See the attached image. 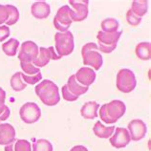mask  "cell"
<instances>
[{
  "label": "cell",
  "mask_w": 151,
  "mask_h": 151,
  "mask_svg": "<svg viewBox=\"0 0 151 151\" xmlns=\"http://www.w3.org/2000/svg\"><path fill=\"white\" fill-rule=\"evenodd\" d=\"M9 19V9L7 5H0V25L6 23Z\"/></svg>",
  "instance_id": "33"
},
{
  "label": "cell",
  "mask_w": 151,
  "mask_h": 151,
  "mask_svg": "<svg viewBox=\"0 0 151 151\" xmlns=\"http://www.w3.org/2000/svg\"><path fill=\"white\" fill-rule=\"evenodd\" d=\"M27 84L22 81L21 72H17L11 78V87L15 92H20L26 88Z\"/></svg>",
  "instance_id": "26"
},
{
  "label": "cell",
  "mask_w": 151,
  "mask_h": 151,
  "mask_svg": "<svg viewBox=\"0 0 151 151\" xmlns=\"http://www.w3.org/2000/svg\"><path fill=\"white\" fill-rule=\"evenodd\" d=\"M38 46L35 42L28 40L21 44L17 58L20 62L33 63L38 55Z\"/></svg>",
  "instance_id": "9"
},
{
  "label": "cell",
  "mask_w": 151,
  "mask_h": 151,
  "mask_svg": "<svg viewBox=\"0 0 151 151\" xmlns=\"http://www.w3.org/2000/svg\"><path fill=\"white\" fill-rule=\"evenodd\" d=\"M19 115L25 124H32L37 122L41 117V110L37 103L26 102L21 106L19 110Z\"/></svg>",
  "instance_id": "7"
},
{
  "label": "cell",
  "mask_w": 151,
  "mask_h": 151,
  "mask_svg": "<svg viewBox=\"0 0 151 151\" xmlns=\"http://www.w3.org/2000/svg\"><path fill=\"white\" fill-rule=\"evenodd\" d=\"M55 53L60 58L69 55L74 51V35L71 32L57 33L55 35Z\"/></svg>",
  "instance_id": "4"
},
{
  "label": "cell",
  "mask_w": 151,
  "mask_h": 151,
  "mask_svg": "<svg viewBox=\"0 0 151 151\" xmlns=\"http://www.w3.org/2000/svg\"><path fill=\"white\" fill-rule=\"evenodd\" d=\"M15 141V130L10 124L0 122V145H8Z\"/></svg>",
  "instance_id": "15"
},
{
  "label": "cell",
  "mask_w": 151,
  "mask_h": 151,
  "mask_svg": "<svg viewBox=\"0 0 151 151\" xmlns=\"http://www.w3.org/2000/svg\"><path fill=\"white\" fill-rule=\"evenodd\" d=\"M101 31L107 34H113L118 32L120 23L115 18H105L101 22Z\"/></svg>",
  "instance_id": "24"
},
{
  "label": "cell",
  "mask_w": 151,
  "mask_h": 151,
  "mask_svg": "<svg viewBox=\"0 0 151 151\" xmlns=\"http://www.w3.org/2000/svg\"><path fill=\"white\" fill-rule=\"evenodd\" d=\"M70 151H88V149L83 145H76Z\"/></svg>",
  "instance_id": "35"
},
{
  "label": "cell",
  "mask_w": 151,
  "mask_h": 151,
  "mask_svg": "<svg viewBox=\"0 0 151 151\" xmlns=\"http://www.w3.org/2000/svg\"><path fill=\"white\" fill-rule=\"evenodd\" d=\"M9 9V19L6 22L7 26H13L18 21L19 19V12L18 10L13 5H7Z\"/></svg>",
  "instance_id": "28"
},
{
  "label": "cell",
  "mask_w": 151,
  "mask_h": 151,
  "mask_svg": "<svg viewBox=\"0 0 151 151\" xmlns=\"http://www.w3.org/2000/svg\"><path fill=\"white\" fill-rule=\"evenodd\" d=\"M126 111V106L124 101L115 100L108 103H104L100 109L101 120L107 124H112L117 122L124 116Z\"/></svg>",
  "instance_id": "2"
},
{
  "label": "cell",
  "mask_w": 151,
  "mask_h": 151,
  "mask_svg": "<svg viewBox=\"0 0 151 151\" xmlns=\"http://www.w3.org/2000/svg\"><path fill=\"white\" fill-rule=\"evenodd\" d=\"M77 81L83 86L89 87L96 79V73L92 68L89 67H82L75 75Z\"/></svg>",
  "instance_id": "14"
},
{
  "label": "cell",
  "mask_w": 151,
  "mask_h": 151,
  "mask_svg": "<svg viewBox=\"0 0 151 151\" xmlns=\"http://www.w3.org/2000/svg\"><path fill=\"white\" fill-rule=\"evenodd\" d=\"M126 20H127V23L131 26H138L141 23L142 18L138 17L137 15L134 14L133 12L129 9L126 13Z\"/></svg>",
  "instance_id": "31"
},
{
  "label": "cell",
  "mask_w": 151,
  "mask_h": 151,
  "mask_svg": "<svg viewBox=\"0 0 151 151\" xmlns=\"http://www.w3.org/2000/svg\"><path fill=\"white\" fill-rule=\"evenodd\" d=\"M35 94L47 106H55L60 101L58 85L49 79H44L35 86Z\"/></svg>",
  "instance_id": "1"
},
{
  "label": "cell",
  "mask_w": 151,
  "mask_h": 151,
  "mask_svg": "<svg viewBox=\"0 0 151 151\" xmlns=\"http://www.w3.org/2000/svg\"><path fill=\"white\" fill-rule=\"evenodd\" d=\"M31 13L35 18L45 19L51 14V8L49 4L44 1L35 2L31 7Z\"/></svg>",
  "instance_id": "16"
},
{
  "label": "cell",
  "mask_w": 151,
  "mask_h": 151,
  "mask_svg": "<svg viewBox=\"0 0 151 151\" xmlns=\"http://www.w3.org/2000/svg\"><path fill=\"white\" fill-rule=\"evenodd\" d=\"M67 87L71 93L75 96H81V95L85 94L87 91H88L89 87H86V86H83L81 84L77 81V79L75 78V75H72L71 77L68 78V81H67Z\"/></svg>",
  "instance_id": "18"
},
{
  "label": "cell",
  "mask_w": 151,
  "mask_h": 151,
  "mask_svg": "<svg viewBox=\"0 0 151 151\" xmlns=\"http://www.w3.org/2000/svg\"><path fill=\"white\" fill-rule=\"evenodd\" d=\"M61 58L58 55V54L55 52L54 47H49V48H44V47H40L38 50V55L37 59L33 62V64L40 68V67H44L50 62V60L54 59V60H58Z\"/></svg>",
  "instance_id": "11"
},
{
  "label": "cell",
  "mask_w": 151,
  "mask_h": 151,
  "mask_svg": "<svg viewBox=\"0 0 151 151\" xmlns=\"http://www.w3.org/2000/svg\"><path fill=\"white\" fill-rule=\"evenodd\" d=\"M61 92H62V98L67 101H76L78 99V96H75V95H73L70 92L66 84L62 86Z\"/></svg>",
  "instance_id": "32"
},
{
  "label": "cell",
  "mask_w": 151,
  "mask_h": 151,
  "mask_svg": "<svg viewBox=\"0 0 151 151\" xmlns=\"http://www.w3.org/2000/svg\"><path fill=\"white\" fill-rule=\"evenodd\" d=\"M99 109H100V104L98 102L87 101L81 107V114L85 120H94L98 117Z\"/></svg>",
  "instance_id": "17"
},
{
  "label": "cell",
  "mask_w": 151,
  "mask_h": 151,
  "mask_svg": "<svg viewBox=\"0 0 151 151\" xmlns=\"http://www.w3.org/2000/svg\"><path fill=\"white\" fill-rule=\"evenodd\" d=\"M5 151H32V145L27 140H17L6 145Z\"/></svg>",
  "instance_id": "21"
},
{
  "label": "cell",
  "mask_w": 151,
  "mask_h": 151,
  "mask_svg": "<svg viewBox=\"0 0 151 151\" xmlns=\"http://www.w3.org/2000/svg\"><path fill=\"white\" fill-rule=\"evenodd\" d=\"M130 139L132 141L138 142L144 139L147 132V127L142 120H133L127 125Z\"/></svg>",
  "instance_id": "13"
},
{
  "label": "cell",
  "mask_w": 151,
  "mask_h": 151,
  "mask_svg": "<svg viewBox=\"0 0 151 151\" xmlns=\"http://www.w3.org/2000/svg\"><path fill=\"white\" fill-rule=\"evenodd\" d=\"M33 151H53V145L48 140L40 139L33 145Z\"/></svg>",
  "instance_id": "27"
},
{
  "label": "cell",
  "mask_w": 151,
  "mask_h": 151,
  "mask_svg": "<svg viewBox=\"0 0 151 151\" xmlns=\"http://www.w3.org/2000/svg\"><path fill=\"white\" fill-rule=\"evenodd\" d=\"M115 128H116L115 126L106 127L99 121L95 124V125L93 127V131L97 137L101 138V139H108L113 135Z\"/></svg>",
  "instance_id": "19"
},
{
  "label": "cell",
  "mask_w": 151,
  "mask_h": 151,
  "mask_svg": "<svg viewBox=\"0 0 151 151\" xmlns=\"http://www.w3.org/2000/svg\"><path fill=\"white\" fill-rule=\"evenodd\" d=\"M19 41L15 38H10L9 40L6 41L2 44V50L9 57H14L17 55V49L19 47Z\"/></svg>",
  "instance_id": "23"
},
{
  "label": "cell",
  "mask_w": 151,
  "mask_h": 151,
  "mask_svg": "<svg viewBox=\"0 0 151 151\" xmlns=\"http://www.w3.org/2000/svg\"><path fill=\"white\" fill-rule=\"evenodd\" d=\"M83 64L93 67L94 70H100L102 66V55L100 53L99 46L94 42L85 44L81 49Z\"/></svg>",
  "instance_id": "3"
},
{
  "label": "cell",
  "mask_w": 151,
  "mask_h": 151,
  "mask_svg": "<svg viewBox=\"0 0 151 151\" xmlns=\"http://www.w3.org/2000/svg\"><path fill=\"white\" fill-rule=\"evenodd\" d=\"M122 35V32L118 31L113 34H107L104 32L100 31L97 35V38L99 41V50L102 53L109 54L113 52L117 47V43Z\"/></svg>",
  "instance_id": "6"
},
{
  "label": "cell",
  "mask_w": 151,
  "mask_h": 151,
  "mask_svg": "<svg viewBox=\"0 0 151 151\" xmlns=\"http://www.w3.org/2000/svg\"><path fill=\"white\" fill-rule=\"evenodd\" d=\"M21 69L23 70V72L25 73V75H35L40 72V70L37 67H35L33 63H25V62H20Z\"/></svg>",
  "instance_id": "30"
},
{
  "label": "cell",
  "mask_w": 151,
  "mask_h": 151,
  "mask_svg": "<svg viewBox=\"0 0 151 151\" xmlns=\"http://www.w3.org/2000/svg\"><path fill=\"white\" fill-rule=\"evenodd\" d=\"M10 35V29L8 26H0V42L4 41Z\"/></svg>",
  "instance_id": "34"
},
{
  "label": "cell",
  "mask_w": 151,
  "mask_h": 151,
  "mask_svg": "<svg viewBox=\"0 0 151 151\" xmlns=\"http://www.w3.org/2000/svg\"><path fill=\"white\" fill-rule=\"evenodd\" d=\"M88 1H70L69 4L73 7L70 10V17L72 21L81 22L88 17Z\"/></svg>",
  "instance_id": "10"
},
{
  "label": "cell",
  "mask_w": 151,
  "mask_h": 151,
  "mask_svg": "<svg viewBox=\"0 0 151 151\" xmlns=\"http://www.w3.org/2000/svg\"><path fill=\"white\" fill-rule=\"evenodd\" d=\"M6 93L1 87H0V122L6 121L11 115V110L9 107L5 105Z\"/></svg>",
  "instance_id": "25"
},
{
  "label": "cell",
  "mask_w": 151,
  "mask_h": 151,
  "mask_svg": "<svg viewBox=\"0 0 151 151\" xmlns=\"http://www.w3.org/2000/svg\"><path fill=\"white\" fill-rule=\"evenodd\" d=\"M117 88L122 93H130L136 88L137 79L135 74L129 69H121L117 75Z\"/></svg>",
  "instance_id": "5"
},
{
  "label": "cell",
  "mask_w": 151,
  "mask_h": 151,
  "mask_svg": "<svg viewBox=\"0 0 151 151\" xmlns=\"http://www.w3.org/2000/svg\"><path fill=\"white\" fill-rule=\"evenodd\" d=\"M70 10L71 8L68 5H64L59 8L55 17H54V26L59 33H65L68 31L71 24H72V19L70 17Z\"/></svg>",
  "instance_id": "8"
},
{
  "label": "cell",
  "mask_w": 151,
  "mask_h": 151,
  "mask_svg": "<svg viewBox=\"0 0 151 151\" xmlns=\"http://www.w3.org/2000/svg\"><path fill=\"white\" fill-rule=\"evenodd\" d=\"M114 135L110 137L109 141L112 146L116 148H124L130 142V135L128 130L122 127H117L115 128Z\"/></svg>",
  "instance_id": "12"
},
{
  "label": "cell",
  "mask_w": 151,
  "mask_h": 151,
  "mask_svg": "<svg viewBox=\"0 0 151 151\" xmlns=\"http://www.w3.org/2000/svg\"><path fill=\"white\" fill-rule=\"evenodd\" d=\"M137 57L142 60H149L151 57V45L149 42H141L135 49Z\"/></svg>",
  "instance_id": "20"
},
{
  "label": "cell",
  "mask_w": 151,
  "mask_h": 151,
  "mask_svg": "<svg viewBox=\"0 0 151 151\" xmlns=\"http://www.w3.org/2000/svg\"><path fill=\"white\" fill-rule=\"evenodd\" d=\"M21 78L23 79V81H24L26 84H31V85H34L35 83H37L41 81L42 78V74L41 72H39L35 75H32V76H29V75H25L24 73H21Z\"/></svg>",
  "instance_id": "29"
},
{
  "label": "cell",
  "mask_w": 151,
  "mask_h": 151,
  "mask_svg": "<svg viewBox=\"0 0 151 151\" xmlns=\"http://www.w3.org/2000/svg\"><path fill=\"white\" fill-rule=\"evenodd\" d=\"M148 2L145 0H136V1L132 2V6H131V11L133 12L134 14H136L138 17H142L144 15L147 13L148 8Z\"/></svg>",
  "instance_id": "22"
}]
</instances>
